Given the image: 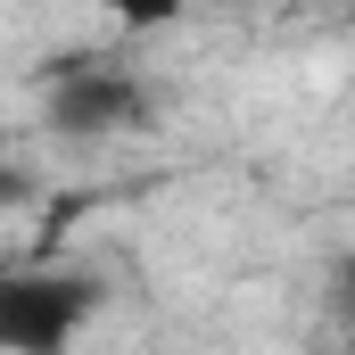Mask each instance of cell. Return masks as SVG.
Returning <instances> with one entry per match:
<instances>
[{
    "label": "cell",
    "instance_id": "1",
    "mask_svg": "<svg viewBox=\"0 0 355 355\" xmlns=\"http://www.w3.org/2000/svg\"><path fill=\"white\" fill-rule=\"evenodd\" d=\"M91 314H99V281L91 272L17 265L0 281V347L8 355H67V339Z\"/></svg>",
    "mask_w": 355,
    "mask_h": 355
},
{
    "label": "cell",
    "instance_id": "3",
    "mask_svg": "<svg viewBox=\"0 0 355 355\" xmlns=\"http://www.w3.org/2000/svg\"><path fill=\"white\" fill-rule=\"evenodd\" d=\"M331 306L355 322V257H339V272H331Z\"/></svg>",
    "mask_w": 355,
    "mask_h": 355
},
{
    "label": "cell",
    "instance_id": "2",
    "mask_svg": "<svg viewBox=\"0 0 355 355\" xmlns=\"http://www.w3.org/2000/svg\"><path fill=\"white\" fill-rule=\"evenodd\" d=\"M157 116V91L132 67H99V58H67L50 83V124L75 141H107V132H141Z\"/></svg>",
    "mask_w": 355,
    "mask_h": 355
}]
</instances>
